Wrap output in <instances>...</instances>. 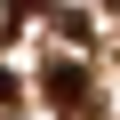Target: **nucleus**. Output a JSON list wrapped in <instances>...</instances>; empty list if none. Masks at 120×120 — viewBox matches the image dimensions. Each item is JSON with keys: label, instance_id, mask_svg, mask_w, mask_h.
I'll list each match as a JSON object with an SVG mask.
<instances>
[{"label": "nucleus", "instance_id": "obj_1", "mask_svg": "<svg viewBox=\"0 0 120 120\" xmlns=\"http://www.w3.org/2000/svg\"><path fill=\"white\" fill-rule=\"evenodd\" d=\"M40 88H48V104L64 112V120H88V112H96V88H88V72H80V64H64V56L40 72Z\"/></svg>", "mask_w": 120, "mask_h": 120}, {"label": "nucleus", "instance_id": "obj_2", "mask_svg": "<svg viewBox=\"0 0 120 120\" xmlns=\"http://www.w3.org/2000/svg\"><path fill=\"white\" fill-rule=\"evenodd\" d=\"M8 96H16V80H8V72H0V104H8Z\"/></svg>", "mask_w": 120, "mask_h": 120}, {"label": "nucleus", "instance_id": "obj_3", "mask_svg": "<svg viewBox=\"0 0 120 120\" xmlns=\"http://www.w3.org/2000/svg\"><path fill=\"white\" fill-rule=\"evenodd\" d=\"M16 8H40V0H16Z\"/></svg>", "mask_w": 120, "mask_h": 120}]
</instances>
